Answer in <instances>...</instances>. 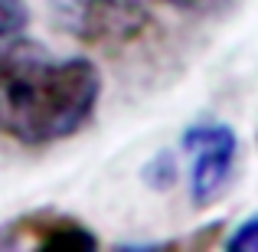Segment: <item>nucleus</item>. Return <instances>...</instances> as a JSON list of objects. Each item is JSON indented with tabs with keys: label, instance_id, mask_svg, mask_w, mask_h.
<instances>
[{
	"label": "nucleus",
	"instance_id": "nucleus-1",
	"mask_svg": "<svg viewBox=\"0 0 258 252\" xmlns=\"http://www.w3.org/2000/svg\"><path fill=\"white\" fill-rule=\"evenodd\" d=\"M101 98V76L85 56H56L30 39L0 43V134L52 144L82 131Z\"/></svg>",
	"mask_w": 258,
	"mask_h": 252
},
{
	"label": "nucleus",
	"instance_id": "nucleus-2",
	"mask_svg": "<svg viewBox=\"0 0 258 252\" xmlns=\"http://www.w3.org/2000/svg\"><path fill=\"white\" fill-rule=\"evenodd\" d=\"M56 26L79 43H131L151 23V0H49Z\"/></svg>",
	"mask_w": 258,
	"mask_h": 252
},
{
	"label": "nucleus",
	"instance_id": "nucleus-3",
	"mask_svg": "<svg viewBox=\"0 0 258 252\" xmlns=\"http://www.w3.org/2000/svg\"><path fill=\"white\" fill-rule=\"evenodd\" d=\"M183 151L189 154V190H193V200H196V207H206L229 183L235 151H239L235 131L229 125H222V121H200V125L186 128Z\"/></svg>",
	"mask_w": 258,
	"mask_h": 252
},
{
	"label": "nucleus",
	"instance_id": "nucleus-4",
	"mask_svg": "<svg viewBox=\"0 0 258 252\" xmlns=\"http://www.w3.org/2000/svg\"><path fill=\"white\" fill-rule=\"evenodd\" d=\"M26 239L39 249H95V236L79 220L66 216H30L10 229V242Z\"/></svg>",
	"mask_w": 258,
	"mask_h": 252
},
{
	"label": "nucleus",
	"instance_id": "nucleus-5",
	"mask_svg": "<svg viewBox=\"0 0 258 252\" xmlns=\"http://www.w3.org/2000/svg\"><path fill=\"white\" fill-rule=\"evenodd\" d=\"M26 23V7L23 0H0V39L20 33Z\"/></svg>",
	"mask_w": 258,
	"mask_h": 252
},
{
	"label": "nucleus",
	"instance_id": "nucleus-6",
	"mask_svg": "<svg viewBox=\"0 0 258 252\" xmlns=\"http://www.w3.org/2000/svg\"><path fill=\"white\" fill-rule=\"evenodd\" d=\"M229 249H235V252H258V213L248 216V220L229 236Z\"/></svg>",
	"mask_w": 258,
	"mask_h": 252
},
{
	"label": "nucleus",
	"instance_id": "nucleus-7",
	"mask_svg": "<svg viewBox=\"0 0 258 252\" xmlns=\"http://www.w3.org/2000/svg\"><path fill=\"white\" fill-rule=\"evenodd\" d=\"M170 7H180V10H209V7L222 4V0H167Z\"/></svg>",
	"mask_w": 258,
	"mask_h": 252
}]
</instances>
